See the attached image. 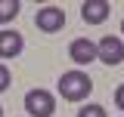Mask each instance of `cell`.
I'll list each match as a JSON object with an SVG mask.
<instances>
[{"label":"cell","instance_id":"4","mask_svg":"<svg viewBox=\"0 0 124 117\" xmlns=\"http://www.w3.org/2000/svg\"><path fill=\"white\" fill-rule=\"evenodd\" d=\"M96 58L99 62H106V65H121L124 62V40L121 37H102L99 43H96Z\"/></svg>","mask_w":124,"mask_h":117},{"label":"cell","instance_id":"3","mask_svg":"<svg viewBox=\"0 0 124 117\" xmlns=\"http://www.w3.org/2000/svg\"><path fill=\"white\" fill-rule=\"evenodd\" d=\"M34 25L44 31V34H56V31L65 28V9L62 6H44V9H37V15H34Z\"/></svg>","mask_w":124,"mask_h":117},{"label":"cell","instance_id":"2","mask_svg":"<svg viewBox=\"0 0 124 117\" xmlns=\"http://www.w3.org/2000/svg\"><path fill=\"white\" fill-rule=\"evenodd\" d=\"M25 111L31 117H53V111H56V96L50 89H28L25 92Z\"/></svg>","mask_w":124,"mask_h":117},{"label":"cell","instance_id":"5","mask_svg":"<svg viewBox=\"0 0 124 117\" xmlns=\"http://www.w3.org/2000/svg\"><path fill=\"white\" fill-rule=\"evenodd\" d=\"M112 13V3L108 0H84L81 3V19L87 25H102Z\"/></svg>","mask_w":124,"mask_h":117},{"label":"cell","instance_id":"7","mask_svg":"<svg viewBox=\"0 0 124 117\" xmlns=\"http://www.w3.org/2000/svg\"><path fill=\"white\" fill-rule=\"evenodd\" d=\"M22 49H25V37L19 31H9V28L0 31V58H16L22 56Z\"/></svg>","mask_w":124,"mask_h":117},{"label":"cell","instance_id":"1","mask_svg":"<svg viewBox=\"0 0 124 117\" xmlns=\"http://www.w3.org/2000/svg\"><path fill=\"white\" fill-rule=\"evenodd\" d=\"M93 92V80L87 71H65L59 77V96L65 102H84Z\"/></svg>","mask_w":124,"mask_h":117},{"label":"cell","instance_id":"6","mask_svg":"<svg viewBox=\"0 0 124 117\" xmlns=\"http://www.w3.org/2000/svg\"><path fill=\"white\" fill-rule=\"evenodd\" d=\"M68 58H71L75 65H90V62H96V43H93L90 37H78V40H71Z\"/></svg>","mask_w":124,"mask_h":117},{"label":"cell","instance_id":"13","mask_svg":"<svg viewBox=\"0 0 124 117\" xmlns=\"http://www.w3.org/2000/svg\"><path fill=\"white\" fill-rule=\"evenodd\" d=\"M0 117H3V105H0Z\"/></svg>","mask_w":124,"mask_h":117},{"label":"cell","instance_id":"9","mask_svg":"<svg viewBox=\"0 0 124 117\" xmlns=\"http://www.w3.org/2000/svg\"><path fill=\"white\" fill-rule=\"evenodd\" d=\"M78 117H106L102 105H87V108H78Z\"/></svg>","mask_w":124,"mask_h":117},{"label":"cell","instance_id":"12","mask_svg":"<svg viewBox=\"0 0 124 117\" xmlns=\"http://www.w3.org/2000/svg\"><path fill=\"white\" fill-rule=\"evenodd\" d=\"M121 34H124V19H121Z\"/></svg>","mask_w":124,"mask_h":117},{"label":"cell","instance_id":"11","mask_svg":"<svg viewBox=\"0 0 124 117\" xmlns=\"http://www.w3.org/2000/svg\"><path fill=\"white\" fill-rule=\"evenodd\" d=\"M115 105L124 111V83H118V89H115Z\"/></svg>","mask_w":124,"mask_h":117},{"label":"cell","instance_id":"8","mask_svg":"<svg viewBox=\"0 0 124 117\" xmlns=\"http://www.w3.org/2000/svg\"><path fill=\"white\" fill-rule=\"evenodd\" d=\"M22 9V3L19 0H0V25H6V22H13L16 15Z\"/></svg>","mask_w":124,"mask_h":117},{"label":"cell","instance_id":"10","mask_svg":"<svg viewBox=\"0 0 124 117\" xmlns=\"http://www.w3.org/2000/svg\"><path fill=\"white\" fill-rule=\"evenodd\" d=\"M9 80H13V74H9V68H6V65L0 62V92L9 86Z\"/></svg>","mask_w":124,"mask_h":117}]
</instances>
